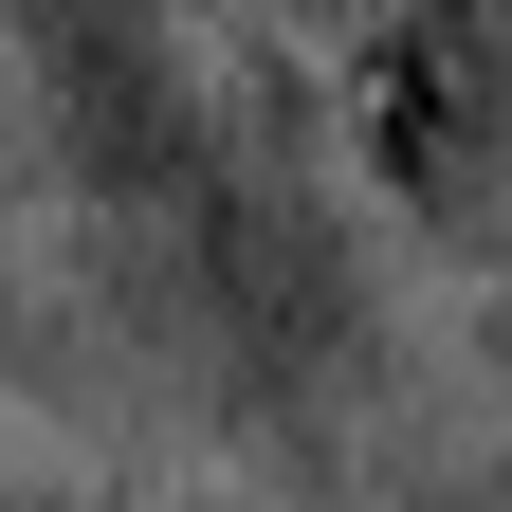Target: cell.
Here are the masks:
<instances>
[{
    "label": "cell",
    "instance_id": "obj_1",
    "mask_svg": "<svg viewBox=\"0 0 512 512\" xmlns=\"http://www.w3.org/2000/svg\"><path fill=\"white\" fill-rule=\"evenodd\" d=\"M0 37H19V55H37V92H55L74 202L165 220L183 183H202V128H220L238 0H0Z\"/></svg>",
    "mask_w": 512,
    "mask_h": 512
},
{
    "label": "cell",
    "instance_id": "obj_2",
    "mask_svg": "<svg viewBox=\"0 0 512 512\" xmlns=\"http://www.w3.org/2000/svg\"><path fill=\"white\" fill-rule=\"evenodd\" d=\"M74 202V147H55V92H37V55L0 37V238Z\"/></svg>",
    "mask_w": 512,
    "mask_h": 512
},
{
    "label": "cell",
    "instance_id": "obj_3",
    "mask_svg": "<svg viewBox=\"0 0 512 512\" xmlns=\"http://www.w3.org/2000/svg\"><path fill=\"white\" fill-rule=\"evenodd\" d=\"M92 494H110V439L37 421V403H0V512H92Z\"/></svg>",
    "mask_w": 512,
    "mask_h": 512
},
{
    "label": "cell",
    "instance_id": "obj_4",
    "mask_svg": "<svg viewBox=\"0 0 512 512\" xmlns=\"http://www.w3.org/2000/svg\"><path fill=\"white\" fill-rule=\"evenodd\" d=\"M458 348H476V403L512 421V275H476V311H458Z\"/></svg>",
    "mask_w": 512,
    "mask_h": 512
},
{
    "label": "cell",
    "instance_id": "obj_5",
    "mask_svg": "<svg viewBox=\"0 0 512 512\" xmlns=\"http://www.w3.org/2000/svg\"><path fill=\"white\" fill-rule=\"evenodd\" d=\"M165 512H293V494H275V476H183Z\"/></svg>",
    "mask_w": 512,
    "mask_h": 512
}]
</instances>
